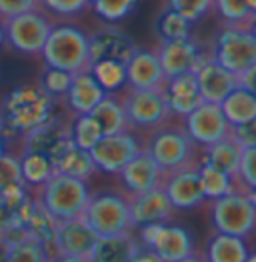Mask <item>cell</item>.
I'll return each instance as SVG.
<instances>
[{
    "label": "cell",
    "instance_id": "cell-1",
    "mask_svg": "<svg viewBox=\"0 0 256 262\" xmlns=\"http://www.w3.org/2000/svg\"><path fill=\"white\" fill-rule=\"evenodd\" d=\"M54 98L40 84H20L0 102V136H24L54 116Z\"/></svg>",
    "mask_w": 256,
    "mask_h": 262
},
{
    "label": "cell",
    "instance_id": "cell-2",
    "mask_svg": "<svg viewBox=\"0 0 256 262\" xmlns=\"http://www.w3.org/2000/svg\"><path fill=\"white\" fill-rule=\"evenodd\" d=\"M40 56L46 66L60 68L70 74L90 70L88 34L72 24H52Z\"/></svg>",
    "mask_w": 256,
    "mask_h": 262
},
{
    "label": "cell",
    "instance_id": "cell-3",
    "mask_svg": "<svg viewBox=\"0 0 256 262\" xmlns=\"http://www.w3.org/2000/svg\"><path fill=\"white\" fill-rule=\"evenodd\" d=\"M144 150L154 158V162L164 172L186 166L200 158L198 146L188 136V132L184 130L182 120L178 124H172L170 118L158 128L150 130L148 140L144 142Z\"/></svg>",
    "mask_w": 256,
    "mask_h": 262
},
{
    "label": "cell",
    "instance_id": "cell-4",
    "mask_svg": "<svg viewBox=\"0 0 256 262\" xmlns=\"http://www.w3.org/2000/svg\"><path fill=\"white\" fill-rule=\"evenodd\" d=\"M90 188L86 180L54 172L42 186H38L36 200L56 220H68L82 216Z\"/></svg>",
    "mask_w": 256,
    "mask_h": 262
},
{
    "label": "cell",
    "instance_id": "cell-5",
    "mask_svg": "<svg viewBox=\"0 0 256 262\" xmlns=\"http://www.w3.org/2000/svg\"><path fill=\"white\" fill-rule=\"evenodd\" d=\"M130 130H154L170 118L162 88H130L118 90Z\"/></svg>",
    "mask_w": 256,
    "mask_h": 262
},
{
    "label": "cell",
    "instance_id": "cell-6",
    "mask_svg": "<svg viewBox=\"0 0 256 262\" xmlns=\"http://www.w3.org/2000/svg\"><path fill=\"white\" fill-rule=\"evenodd\" d=\"M82 219L96 230L98 236L132 230L128 194L118 190H100L94 194L90 192Z\"/></svg>",
    "mask_w": 256,
    "mask_h": 262
},
{
    "label": "cell",
    "instance_id": "cell-7",
    "mask_svg": "<svg viewBox=\"0 0 256 262\" xmlns=\"http://www.w3.org/2000/svg\"><path fill=\"white\" fill-rule=\"evenodd\" d=\"M210 216L216 232L250 238L256 234V206L248 200L246 192H230L210 200Z\"/></svg>",
    "mask_w": 256,
    "mask_h": 262
},
{
    "label": "cell",
    "instance_id": "cell-8",
    "mask_svg": "<svg viewBox=\"0 0 256 262\" xmlns=\"http://www.w3.org/2000/svg\"><path fill=\"white\" fill-rule=\"evenodd\" d=\"M2 28H4V42L14 52L24 56H38L48 38L52 22L44 10L34 8L30 12H24L6 20L2 24Z\"/></svg>",
    "mask_w": 256,
    "mask_h": 262
},
{
    "label": "cell",
    "instance_id": "cell-9",
    "mask_svg": "<svg viewBox=\"0 0 256 262\" xmlns=\"http://www.w3.org/2000/svg\"><path fill=\"white\" fill-rule=\"evenodd\" d=\"M210 56L220 66L240 74L256 62V36L250 28L224 24V28H220L214 36Z\"/></svg>",
    "mask_w": 256,
    "mask_h": 262
},
{
    "label": "cell",
    "instance_id": "cell-10",
    "mask_svg": "<svg viewBox=\"0 0 256 262\" xmlns=\"http://www.w3.org/2000/svg\"><path fill=\"white\" fill-rule=\"evenodd\" d=\"M136 238L164 262H178L196 254V244L190 230L170 222L140 226Z\"/></svg>",
    "mask_w": 256,
    "mask_h": 262
},
{
    "label": "cell",
    "instance_id": "cell-11",
    "mask_svg": "<svg viewBox=\"0 0 256 262\" xmlns=\"http://www.w3.org/2000/svg\"><path fill=\"white\" fill-rule=\"evenodd\" d=\"M142 148L144 144L128 128V130L100 136V140L90 148V156L96 164V170H102L106 174H118L120 168Z\"/></svg>",
    "mask_w": 256,
    "mask_h": 262
},
{
    "label": "cell",
    "instance_id": "cell-12",
    "mask_svg": "<svg viewBox=\"0 0 256 262\" xmlns=\"http://www.w3.org/2000/svg\"><path fill=\"white\" fill-rule=\"evenodd\" d=\"M164 78H172L184 72H194L210 54H206L192 36L176 40H160L154 48Z\"/></svg>",
    "mask_w": 256,
    "mask_h": 262
},
{
    "label": "cell",
    "instance_id": "cell-13",
    "mask_svg": "<svg viewBox=\"0 0 256 262\" xmlns=\"http://www.w3.org/2000/svg\"><path fill=\"white\" fill-rule=\"evenodd\" d=\"M198 160L164 172L162 190L166 192L170 204L176 210H192L206 202L200 180H198Z\"/></svg>",
    "mask_w": 256,
    "mask_h": 262
},
{
    "label": "cell",
    "instance_id": "cell-14",
    "mask_svg": "<svg viewBox=\"0 0 256 262\" xmlns=\"http://www.w3.org/2000/svg\"><path fill=\"white\" fill-rule=\"evenodd\" d=\"M180 120L184 130L188 132V136L198 148L222 140L230 132V124L226 122L220 104H212V102H202Z\"/></svg>",
    "mask_w": 256,
    "mask_h": 262
},
{
    "label": "cell",
    "instance_id": "cell-15",
    "mask_svg": "<svg viewBox=\"0 0 256 262\" xmlns=\"http://www.w3.org/2000/svg\"><path fill=\"white\" fill-rule=\"evenodd\" d=\"M72 144L70 138V122H64L62 118L52 116L44 124L32 128L22 136V152H38L50 158L52 162L58 160V156Z\"/></svg>",
    "mask_w": 256,
    "mask_h": 262
},
{
    "label": "cell",
    "instance_id": "cell-16",
    "mask_svg": "<svg viewBox=\"0 0 256 262\" xmlns=\"http://www.w3.org/2000/svg\"><path fill=\"white\" fill-rule=\"evenodd\" d=\"M128 210H130V224L132 230L146 226V224H164L170 222L176 208L170 204L162 186L140 194H128Z\"/></svg>",
    "mask_w": 256,
    "mask_h": 262
},
{
    "label": "cell",
    "instance_id": "cell-17",
    "mask_svg": "<svg viewBox=\"0 0 256 262\" xmlns=\"http://www.w3.org/2000/svg\"><path fill=\"white\" fill-rule=\"evenodd\" d=\"M134 42L130 40L126 32H122L120 28H116L114 24H106L98 30H94L92 34H88V60L90 64L98 62V60H116V62H124L134 52Z\"/></svg>",
    "mask_w": 256,
    "mask_h": 262
},
{
    "label": "cell",
    "instance_id": "cell-18",
    "mask_svg": "<svg viewBox=\"0 0 256 262\" xmlns=\"http://www.w3.org/2000/svg\"><path fill=\"white\" fill-rule=\"evenodd\" d=\"M96 241H98L96 230L82 216L58 220L52 254H66V256H82V258H88L90 252H92V248H94V244H96Z\"/></svg>",
    "mask_w": 256,
    "mask_h": 262
},
{
    "label": "cell",
    "instance_id": "cell-19",
    "mask_svg": "<svg viewBox=\"0 0 256 262\" xmlns=\"http://www.w3.org/2000/svg\"><path fill=\"white\" fill-rule=\"evenodd\" d=\"M118 178H120L126 194H140V192L152 190L156 186H162L164 170L142 148L132 160H128L126 164L120 168Z\"/></svg>",
    "mask_w": 256,
    "mask_h": 262
},
{
    "label": "cell",
    "instance_id": "cell-20",
    "mask_svg": "<svg viewBox=\"0 0 256 262\" xmlns=\"http://www.w3.org/2000/svg\"><path fill=\"white\" fill-rule=\"evenodd\" d=\"M194 74H196L198 90H200V96L204 102L220 104L238 86V74L220 66L212 56H208L194 70Z\"/></svg>",
    "mask_w": 256,
    "mask_h": 262
},
{
    "label": "cell",
    "instance_id": "cell-21",
    "mask_svg": "<svg viewBox=\"0 0 256 262\" xmlns=\"http://www.w3.org/2000/svg\"><path fill=\"white\" fill-rule=\"evenodd\" d=\"M162 92H164L170 114L176 118H184L188 112H192L196 106H200L204 102L200 96L194 72H184V74L166 78Z\"/></svg>",
    "mask_w": 256,
    "mask_h": 262
},
{
    "label": "cell",
    "instance_id": "cell-22",
    "mask_svg": "<svg viewBox=\"0 0 256 262\" xmlns=\"http://www.w3.org/2000/svg\"><path fill=\"white\" fill-rule=\"evenodd\" d=\"M32 204L34 198L30 196L26 184H14L0 190V234L22 228Z\"/></svg>",
    "mask_w": 256,
    "mask_h": 262
},
{
    "label": "cell",
    "instance_id": "cell-23",
    "mask_svg": "<svg viewBox=\"0 0 256 262\" xmlns=\"http://www.w3.org/2000/svg\"><path fill=\"white\" fill-rule=\"evenodd\" d=\"M166 82L154 50L134 48L126 62V86L130 88H162Z\"/></svg>",
    "mask_w": 256,
    "mask_h": 262
},
{
    "label": "cell",
    "instance_id": "cell-24",
    "mask_svg": "<svg viewBox=\"0 0 256 262\" xmlns=\"http://www.w3.org/2000/svg\"><path fill=\"white\" fill-rule=\"evenodd\" d=\"M140 242L132 230L98 236L88 260L90 262H130V258L140 250Z\"/></svg>",
    "mask_w": 256,
    "mask_h": 262
},
{
    "label": "cell",
    "instance_id": "cell-25",
    "mask_svg": "<svg viewBox=\"0 0 256 262\" xmlns=\"http://www.w3.org/2000/svg\"><path fill=\"white\" fill-rule=\"evenodd\" d=\"M104 88L96 82L90 70L72 74V82L66 92V102L74 114H88L102 98H104Z\"/></svg>",
    "mask_w": 256,
    "mask_h": 262
},
{
    "label": "cell",
    "instance_id": "cell-26",
    "mask_svg": "<svg viewBox=\"0 0 256 262\" xmlns=\"http://www.w3.org/2000/svg\"><path fill=\"white\" fill-rule=\"evenodd\" d=\"M240 156H242V148L236 144L230 136H224L222 140L202 146V156L200 160L212 164L216 168L224 170L228 176H232V180L236 182L238 192H242L240 182H238V172H240Z\"/></svg>",
    "mask_w": 256,
    "mask_h": 262
},
{
    "label": "cell",
    "instance_id": "cell-27",
    "mask_svg": "<svg viewBox=\"0 0 256 262\" xmlns=\"http://www.w3.org/2000/svg\"><path fill=\"white\" fill-rule=\"evenodd\" d=\"M250 256L248 244L240 236L214 232L206 242V262H246Z\"/></svg>",
    "mask_w": 256,
    "mask_h": 262
},
{
    "label": "cell",
    "instance_id": "cell-28",
    "mask_svg": "<svg viewBox=\"0 0 256 262\" xmlns=\"http://www.w3.org/2000/svg\"><path fill=\"white\" fill-rule=\"evenodd\" d=\"M88 114L96 120V124H98V128L102 132V136L128 130L126 116H124L122 100H120V94L118 92H106L104 98L90 110Z\"/></svg>",
    "mask_w": 256,
    "mask_h": 262
},
{
    "label": "cell",
    "instance_id": "cell-29",
    "mask_svg": "<svg viewBox=\"0 0 256 262\" xmlns=\"http://www.w3.org/2000/svg\"><path fill=\"white\" fill-rule=\"evenodd\" d=\"M10 242V256L8 262H50V250L40 244L36 238H32L26 228L10 230L8 234H0Z\"/></svg>",
    "mask_w": 256,
    "mask_h": 262
},
{
    "label": "cell",
    "instance_id": "cell-30",
    "mask_svg": "<svg viewBox=\"0 0 256 262\" xmlns=\"http://www.w3.org/2000/svg\"><path fill=\"white\" fill-rule=\"evenodd\" d=\"M222 114L230 126H238L244 122H250L256 118V96L248 90L236 86L222 102H220Z\"/></svg>",
    "mask_w": 256,
    "mask_h": 262
},
{
    "label": "cell",
    "instance_id": "cell-31",
    "mask_svg": "<svg viewBox=\"0 0 256 262\" xmlns=\"http://www.w3.org/2000/svg\"><path fill=\"white\" fill-rule=\"evenodd\" d=\"M54 168L60 174L72 176V178H78V180H86V182L96 172V164H94V160L90 156V150L78 148L74 144H70L58 156V160L54 162Z\"/></svg>",
    "mask_w": 256,
    "mask_h": 262
},
{
    "label": "cell",
    "instance_id": "cell-32",
    "mask_svg": "<svg viewBox=\"0 0 256 262\" xmlns=\"http://www.w3.org/2000/svg\"><path fill=\"white\" fill-rule=\"evenodd\" d=\"M24 228H26V232H28L32 238H36L40 244H44V246L50 250V254H52V246H54V238H56L58 220L54 219L36 198H34V204H32V208H30L28 219L24 222Z\"/></svg>",
    "mask_w": 256,
    "mask_h": 262
},
{
    "label": "cell",
    "instance_id": "cell-33",
    "mask_svg": "<svg viewBox=\"0 0 256 262\" xmlns=\"http://www.w3.org/2000/svg\"><path fill=\"white\" fill-rule=\"evenodd\" d=\"M198 180H200L206 200H214V198H220L238 190L232 176H228L224 170L216 168L204 160H198Z\"/></svg>",
    "mask_w": 256,
    "mask_h": 262
},
{
    "label": "cell",
    "instance_id": "cell-34",
    "mask_svg": "<svg viewBox=\"0 0 256 262\" xmlns=\"http://www.w3.org/2000/svg\"><path fill=\"white\" fill-rule=\"evenodd\" d=\"M20 158V172L22 180L28 188H38L50 176L56 172L54 162L38 152H22Z\"/></svg>",
    "mask_w": 256,
    "mask_h": 262
},
{
    "label": "cell",
    "instance_id": "cell-35",
    "mask_svg": "<svg viewBox=\"0 0 256 262\" xmlns=\"http://www.w3.org/2000/svg\"><path fill=\"white\" fill-rule=\"evenodd\" d=\"M90 72L104 92H118L126 86V64L116 60H98L90 64Z\"/></svg>",
    "mask_w": 256,
    "mask_h": 262
},
{
    "label": "cell",
    "instance_id": "cell-36",
    "mask_svg": "<svg viewBox=\"0 0 256 262\" xmlns=\"http://www.w3.org/2000/svg\"><path fill=\"white\" fill-rule=\"evenodd\" d=\"M192 26L194 22L184 18L182 14L174 12L170 8H166L160 18L156 22V32L160 36V40H176V38H188L192 36Z\"/></svg>",
    "mask_w": 256,
    "mask_h": 262
},
{
    "label": "cell",
    "instance_id": "cell-37",
    "mask_svg": "<svg viewBox=\"0 0 256 262\" xmlns=\"http://www.w3.org/2000/svg\"><path fill=\"white\" fill-rule=\"evenodd\" d=\"M100 136L102 132L90 114H76L74 120L70 122V138H72V144L78 148L90 150L100 140Z\"/></svg>",
    "mask_w": 256,
    "mask_h": 262
},
{
    "label": "cell",
    "instance_id": "cell-38",
    "mask_svg": "<svg viewBox=\"0 0 256 262\" xmlns=\"http://www.w3.org/2000/svg\"><path fill=\"white\" fill-rule=\"evenodd\" d=\"M212 10H216L226 24L240 28H250L256 18L246 6V0H214Z\"/></svg>",
    "mask_w": 256,
    "mask_h": 262
},
{
    "label": "cell",
    "instance_id": "cell-39",
    "mask_svg": "<svg viewBox=\"0 0 256 262\" xmlns=\"http://www.w3.org/2000/svg\"><path fill=\"white\" fill-rule=\"evenodd\" d=\"M88 4L98 18L108 24H116L134 12L138 0H88Z\"/></svg>",
    "mask_w": 256,
    "mask_h": 262
},
{
    "label": "cell",
    "instance_id": "cell-40",
    "mask_svg": "<svg viewBox=\"0 0 256 262\" xmlns=\"http://www.w3.org/2000/svg\"><path fill=\"white\" fill-rule=\"evenodd\" d=\"M72 82V74L60 70V68H52V66H46L40 74V88H42L46 94H50L54 100L56 98H64L68 88Z\"/></svg>",
    "mask_w": 256,
    "mask_h": 262
},
{
    "label": "cell",
    "instance_id": "cell-41",
    "mask_svg": "<svg viewBox=\"0 0 256 262\" xmlns=\"http://www.w3.org/2000/svg\"><path fill=\"white\" fill-rule=\"evenodd\" d=\"M214 6V0H166V8L182 14L190 22L204 18Z\"/></svg>",
    "mask_w": 256,
    "mask_h": 262
},
{
    "label": "cell",
    "instance_id": "cell-42",
    "mask_svg": "<svg viewBox=\"0 0 256 262\" xmlns=\"http://www.w3.org/2000/svg\"><path fill=\"white\" fill-rule=\"evenodd\" d=\"M38 4L44 12L54 16H64V18L78 16L90 6L88 0H38Z\"/></svg>",
    "mask_w": 256,
    "mask_h": 262
},
{
    "label": "cell",
    "instance_id": "cell-43",
    "mask_svg": "<svg viewBox=\"0 0 256 262\" xmlns=\"http://www.w3.org/2000/svg\"><path fill=\"white\" fill-rule=\"evenodd\" d=\"M14 184H24L20 172V158L4 152L0 156V190Z\"/></svg>",
    "mask_w": 256,
    "mask_h": 262
},
{
    "label": "cell",
    "instance_id": "cell-44",
    "mask_svg": "<svg viewBox=\"0 0 256 262\" xmlns=\"http://www.w3.org/2000/svg\"><path fill=\"white\" fill-rule=\"evenodd\" d=\"M238 182L242 192H248L256 186V146L244 148L240 156V172H238Z\"/></svg>",
    "mask_w": 256,
    "mask_h": 262
},
{
    "label": "cell",
    "instance_id": "cell-45",
    "mask_svg": "<svg viewBox=\"0 0 256 262\" xmlns=\"http://www.w3.org/2000/svg\"><path fill=\"white\" fill-rule=\"evenodd\" d=\"M34 8H40L38 0H0V24Z\"/></svg>",
    "mask_w": 256,
    "mask_h": 262
},
{
    "label": "cell",
    "instance_id": "cell-46",
    "mask_svg": "<svg viewBox=\"0 0 256 262\" xmlns=\"http://www.w3.org/2000/svg\"><path fill=\"white\" fill-rule=\"evenodd\" d=\"M228 136L234 140L242 150L244 148H250V146H256V118L250 120V122L238 124V126H230Z\"/></svg>",
    "mask_w": 256,
    "mask_h": 262
},
{
    "label": "cell",
    "instance_id": "cell-47",
    "mask_svg": "<svg viewBox=\"0 0 256 262\" xmlns=\"http://www.w3.org/2000/svg\"><path fill=\"white\" fill-rule=\"evenodd\" d=\"M238 86L244 88V90H248L250 94H254L256 96V62L254 64H250L246 70H242V72L238 74Z\"/></svg>",
    "mask_w": 256,
    "mask_h": 262
},
{
    "label": "cell",
    "instance_id": "cell-48",
    "mask_svg": "<svg viewBox=\"0 0 256 262\" xmlns=\"http://www.w3.org/2000/svg\"><path fill=\"white\" fill-rule=\"evenodd\" d=\"M130 262H164L158 254H154L150 248L146 246H140V250L130 258Z\"/></svg>",
    "mask_w": 256,
    "mask_h": 262
},
{
    "label": "cell",
    "instance_id": "cell-49",
    "mask_svg": "<svg viewBox=\"0 0 256 262\" xmlns=\"http://www.w3.org/2000/svg\"><path fill=\"white\" fill-rule=\"evenodd\" d=\"M50 262H90L88 258H82V256H66V254H52L50 256Z\"/></svg>",
    "mask_w": 256,
    "mask_h": 262
},
{
    "label": "cell",
    "instance_id": "cell-50",
    "mask_svg": "<svg viewBox=\"0 0 256 262\" xmlns=\"http://www.w3.org/2000/svg\"><path fill=\"white\" fill-rule=\"evenodd\" d=\"M8 256H10V242L8 238L0 236V262H8Z\"/></svg>",
    "mask_w": 256,
    "mask_h": 262
},
{
    "label": "cell",
    "instance_id": "cell-51",
    "mask_svg": "<svg viewBox=\"0 0 256 262\" xmlns=\"http://www.w3.org/2000/svg\"><path fill=\"white\" fill-rule=\"evenodd\" d=\"M178 262H206V258L204 256H196V254H192V256H188V258H182V260Z\"/></svg>",
    "mask_w": 256,
    "mask_h": 262
},
{
    "label": "cell",
    "instance_id": "cell-52",
    "mask_svg": "<svg viewBox=\"0 0 256 262\" xmlns=\"http://www.w3.org/2000/svg\"><path fill=\"white\" fill-rule=\"evenodd\" d=\"M246 196H248V200H250V202L256 206V186H254V188H250V190L246 192Z\"/></svg>",
    "mask_w": 256,
    "mask_h": 262
},
{
    "label": "cell",
    "instance_id": "cell-53",
    "mask_svg": "<svg viewBox=\"0 0 256 262\" xmlns=\"http://www.w3.org/2000/svg\"><path fill=\"white\" fill-rule=\"evenodd\" d=\"M246 6L250 8V12L256 16V0H246Z\"/></svg>",
    "mask_w": 256,
    "mask_h": 262
},
{
    "label": "cell",
    "instance_id": "cell-54",
    "mask_svg": "<svg viewBox=\"0 0 256 262\" xmlns=\"http://www.w3.org/2000/svg\"><path fill=\"white\" fill-rule=\"evenodd\" d=\"M4 44V28H2V24H0V46Z\"/></svg>",
    "mask_w": 256,
    "mask_h": 262
},
{
    "label": "cell",
    "instance_id": "cell-55",
    "mask_svg": "<svg viewBox=\"0 0 256 262\" xmlns=\"http://www.w3.org/2000/svg\"><path fill=\"white\" fill-rule=\"evenodd\" d=\"M4 152H6V150H4V138L0 136V156H2Z\"/></svg>",
    "mask_w": 256,
    "mask_h": 262
},
{
    "label": "cell",
    "instance_id": "cell-56",
    "mask_svg": "<svg viewBox=\"0 0 256 262\" xmlns=\"http://www.w3.org/2000/svg\"><path fill=\"white\" fill-rule=\"evenodd\" d=\"M250 30H252V34L256 36V18H254V22H252V26H250Z\"/></svg>",
    "mask_w": 256,
    "mask_h": 262
},
{
    "label": "cell",
    "instance_id": "cell-57",
    "mask_svg": "<svg viewBox=\"0 0 256 262\" xmlns=\"http://www.w3.org/2000/svg\"><path fill=\"white\" fill-rule=\"evenodd\" d=\"M246 262H256V252H254V254H250V256H248V260H246Z\"/></svg>",
    "mask_w": 256,
    "mask_h": 262
}]
</instances>
